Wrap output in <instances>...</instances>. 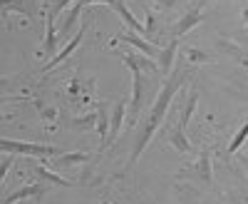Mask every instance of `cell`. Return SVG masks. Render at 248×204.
I'll use <instances>...</instances> for the list:
<instances>
[{
  "mask_svg": "<svg viewBox=\"0 0 248 204\" xmlns=\"http://www.w3.org/2000/svg\"><path fill=\"white\" fill-rule=\"evenodd\" d=\"M189 68H174L171 72H169V77H167V83H164V87L159 90V97L154 100V105H152V110H149V115H147V119L141 122V127H139V135H137V142H134V152H132V157H129V165H127V170L134 165V162L141 157V152H144V147L149 145V139L154 137V132L159 130V125H161V119L167 117V112H169V105H171V100H174V95L181 90V85L186 83V77H189Z\"/></svg>",
  "mask_w": 248,
  "mask_h": 204,
  "instance_id": "6da1fadb",
  "label": "cell"
},
{
  "mask_svg": "<svg viewBox=\"0 0 248 204\" xmlns=\"http://www.w3.org/2000/svg\"><path fill=\"white\" fill-rule=\"evenodd\" d=\"M0 145H3V152H8V154H25V157H35V159H50L55 154H62V150H57V147L35 145V142H25V139H10V137H5Z\"/></svg>",
  "mask_w": 248,
  "mask_h": 204,
  "instance_id": "7a4b0ae2",
  "label": "cell"
},
{
  "mask_svg": "<svg viewBox=\"0 0 248 204\" xmlns=\"http://www.w3.org/2000/svg\"><path fill=\"white\" fill-rule=\"evenodd\" d=\"M179 179H194V182H201V185H209V182L214 179V167H211L209 150H203L191 167H184L179 172Z\"/></svg>",
  "mask_w": 248,
  "mask_h": 204,
  "instance_id": "3957f363",
  "label": "cell"
},
{
  "mask_svg": "<svg viewBox=\"0 0 248 204\" xmlns=\"http://www.w3.org/2000/svg\"><path fill=\"white\" fill-rule=\"evenodd\" d=\"M112 43H127V45H132L134 50H139L141 55H149V57H159V48L154 45V43H149L144 35H137L134 30H124V33H119Z\"/></svg>",
  "mask_w": 248,
  "mask_h": 204,
  "instance_id": "277c9868",
  "label": "cell"
},
{
  "mask_svg": "<svg viewBox=\"0 0 248 204\" xmlns=\"http://www.w3.org/2000/svg\"><path fill=\"white\" fill-rule=\"evenodd\" d=\"M3 15H25L30 20H35L40 15V0H0Z\"/></svg>",
  "mask_w": 248,
  "mask_h": 204,
  "instance_id": "5b68a950",
  "label": "cell"
},
{
  "mask_svg": "<svg viewBox=\"0 0 248 204\" xmlns=\"http://www.w3.org/2000/svg\"><path fill=\"white\" fill-rule=\"evenodd\" d=\"M85 33H87V25H79V30L72 35V40H70V43H67L65 48L60 50V55H55V57L50 60V63H47L43 70H40V75H47L50 70H55V68L62 63V60H67V57H70V55H72V52H75V50L82 45V40H85Z\"/></svg>",
  "mask_w": 248,
  "mask_h": 204,
  "instance_id": "8992f818",
  "label": "cell"
},
{
  "mask_svg": "<svg viewBox=\"0 0 248 204\" xmlns=\"http://www.w3.org/2000/svg\"><path fill=\"white\" fill-rule=\"evenodd\" d=\"M47 192V182H32V185H25V187H20L10 194H5V202L3 204H17V202H25V199H40Z\"/></svg>",
  "mask_w": 248,
  "mask_h": 204,
  "instance_id": "52a82bcc",
  "label": "cell"
},
{
  "mask_svg": "<svg viewBox=\"0 0 248 204\" xmlns=\"http://www.w3.org/2000/svg\"><path fill=\"white\" fill-rule=\"evenodd\" d=\"M203 5H206V0H199V5L196 8H191L189 13H184L181 15V20L174 25V37H179L181 40V35H186L191 28H196L201 20H203Z\"/></svg>",
  "mask_w": 248,
  "mask_h": 204,
  "instance_id": "ba28073f",
  "label": "cell"
},
{
  "mask_svg": "<svg viewBox=\"0 0 248 204\" xmlns=\"http://www.w3.org/2000/svg\"><path fill=\"white\" fill-rule=\"evenodd\" d=\"M127 115H129V105H127V102H124V100L114 102V107L109 112V137H107V145L117 139V135H119V130L124 125V119H127Z\"/></svg>",
  "mask_w": 248,
  "mask_h": 204,
  "instance_id": "9c48e42d",
  "label": "cell"
},
{
  "mask_svg": "<svg viewBox=\"0 0 248 204\" xmlns=\"http://www.w3.org/2000/svg\"><path fill=\"white\" fill-rule=\"evenodd\" d=\"M176 52H179V37H171L167 45L161 48L156 63H159V72L161 75H169L174 70V63H176Z\"/></svg>",
  "mask_w": 248,
  "mask_h": 204,
  "instance_id": "30bf717a",
  "label": "cell"
},
{
  "mask_svg": "<svg viewBox=\"0 0 248 204\" xmlns=\"http://www.w3.org/2000/svg\"><path fill=\"white\" fill-rule=\"evenodd\" d=\"M167 139H169V145L176 150V152H181V154H194V147H191V142L186 139V127L181 125V122L176 119V125L167 132Z\"/></svg>",
  "mask_w": 248,
  "mask_h": 204,
  "instance_id": "8fae6325",
  "label": "cell"
},
{
  "mask_svg": "<svg viewBox=\"0 0 248 204\" xmlns=\"http://www.w3.org/2000/svg\"><path fill=\"white\" fill-rule=\"evenodd\" d=\"M90 159H92L90 152H62V154L50 157V165L55 170H67L72 165H82V162H90Z\"/></svg>",
  "mask_w": 248,
  "mask_h": 204,
  "instance_id": "7c38bea8",
  "label": "cell"
},
{
  "mask_svg": "<svg viewBox=\"0 0 248 204\" xmlns=\"http://www.w3.org/2000/svg\"><path fill=\"white\" fill-rule=\"evenodd\" d=\"M32 172L37 174V179L47 182V185H57V187H72V185H75V182L65 179L60 172H52L50 167H45L43 162H35V165H32Z\"/></svg>",
  "mask_w": 248,
  "mask_h": 204,
  "instance_id": "4fadbf2b",
  "label": "cell"
},
{
  "mask_svg": "<svg viewBox=\"0 0 248 204\" xmlns=\"http://www.w3.org/2000/svg\"><path fill=\"white\" fill-rule=\"evenodd\" d=\"M119 57H122L124 65H137V68H141V72H156V70H159V63H154V57H149V55L122 52Z\"/></svg>",
  "mask_w": 248,
  "mask_h": 204,
  "instance_id": "5bb4252c",
  "label": "cell"
},
{
  "mask_svg": "<svg viewBox=\"0 0 248 204\" xmlns=\"http://www.w3.org/2000/svg\"><path fill=\"white\" fill-rule=\"evenodd\" d=\"M45 43H43V52H40V55H43V57H50L55 50H57V30H55V17L52 15H47L45 13ZM55 57V55H52Z\"/></svg>",
  "mask_w": 248,
  "mask_h": 204,
  "instance_id": "9a60e30c",
  "label": "cell"
},
{
  "mask_svg": "<svg viewBox=\"0 0 248 204\" xmlns=\"http://www.w3.org/2000/svg\"><path fill=\"white\" fill-rule=\"evenodd\" d=\"M144 37L149 40V43H159L161 40V23L154 10H147V23H144Z\"/></svg>",
  "mask_w": 248,
  "mask_h": 204,
  "instance_id": "2e32d148",
  "label": "cell"
},
{
  "mask_svg": "<svg viewBox=\"0 0 248 204\" xmlns=\"http://www.w3.org/2000/svg\"><path fill=\"white\" fill-rule=\"evenodd\" d=\"M248 139V122H246V125L233 135V139H231V145H229V154H238V150L243 147V142Z\"/></svg>",
  "mask_w": 248,
  "mask_h": 204,
  "instance_id": "e0dca14e",
  "label": "cell"
},
{
  "mask_svg": "<svg viewBox=\"0 0 248 204\" xmlns=\"http://www.w3.org/2000/svg\"><path fill=\"white\" fill-rule=\"evenodd\" d=\"M184 55L189 57L194 65H196V63H199V65H201V63H211V55H209V52H203V50H196V48H186Z\"/></svg>",
  "mask_w": 248,
  "mask_h": 204,
  "instance_id": "ac0fdd59",
  "label": "cell"
},
{
  "mask_svg": "<svg viewBox=\"0 0 248 204\" xmlns=\"http://www.w3.org/2000/svg\"><path fill=\"white\" fill-rule=\"evenodd\" d=\"M67 3H72V0H55V3H52V5L47 8V15L57 17V15H60L62 10H65V5H67Z\"/></svg>",
  "mask_w": 248,
  "mask_h": 204,
  "instance_id": "d6986e66",
  "label": "cell"
},
{
  "mask_svg": "<svg viewBox=\"0 0 248 204\" xmlns=\"http://www.w3.org/2000/svg\"><path fill=\"white\" fill-rule=\"evenodd\" d=\"M10 165H13V154H3V162H0V182H5V174H8V170H10Z\"/></svg>",
  "mask_w": 248,
  "mask_h": 204,
  "instance_id": "ffe728a7",
  "label": "cell"
},
{
  "mask_svg": "<svg viewBox=\"0 0 248 204\" xmlns=\"http://www.w3.org/2000/svg\"><path fill=\"white\" fill-rule=\"evenodd\" d=\"M156 3H161L164 8H176L179 3H186V0H156Z\"/></svg>",
  "mask_w": 248,
  "mask_h": 204,
  "instance_id": "44dd1931",
  "label": "cell"
},
{
  "mask_svg": "<svg viewBox=\"0 0 248 204\" xmlns=\"http://www.w3.org/2000/svg\"><path fill=\"white\" fill-rule=\"evenodd\" d=\"M40 115L45 119H55V110H50V107H40Z\"/></svg>",
  "mask_w": 248,
  "mask_h": 204,
  "instance_id": "7402d4cb",
  "label": "cell"
},
{
  "mask_svg": "<svg viewBox=\"0 0 248 204\" xmlns=\"http://www.w3.org/2000/svg\"><path fill=\"white\" fill-rule=\"evenodd\" d=\"M238 162H241V165H243V170L248 172V154H238Z\"/></svg>",
  "mask_w": 248,
  "mask_h": 204,
  "instance_id": "603a6c76",
  "label": "cell"
},
{
  "mask_svg": "<svg viewBox=\"0 0 248 204\" xmlns=\"http://www.w3.org/2000/svg\"><path fill=\"white\" fill-rule=\"evenodd\" d=\"M102 204H112V202H102Z\"/></svg>",
  "mask_w": 248,
  "mask_h": 204,
  "instance_id": "cb8c5ba5",
  "label": "cell"
}]
</instances>
